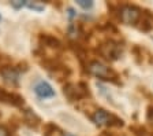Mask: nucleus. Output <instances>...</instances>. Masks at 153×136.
Instances as JSON below:
<instances>
[{
	"label": "nucleus",
	"instance_id": "f257e3e1",
	"mask_svg": "<svg viewBox=\"0 0 153 136\" xmlns=\"http://www.w3.org/2000/svg\"><path fill=\"white\" fill-rule=\"evenodd\" d=\"M88 89L89 88L86 87L83 83H79V84H66L63 92L68 98V101L75 102V101H79V99L89 96V91Z\"/></svg>",
	"mask_w": 153,
	"mask_h": 136
},
{
	"label": "nucleus",
	"instance_id": "f03ea898",
	"mask_svg": "<svg viewBox=\"0 0 153 136\" xmlns=\"http://www.w3.org/2000/svg\"><path fill=\"white\" fill-rule=\"evenodd\" d=\"M92 120L96 125H107V126H112V125H116V126H122L123 125V121L119 120L118 117L112 116V114L107 113L105 110L100 109V110H96L94 114L92 116Z\"/></svg>",
	"mask_w": 153,
	"mask_h": 136
},
{
	"label": "nucleus",
	"instance_id": "7ed1b4c3",
	"mask_svg": "<svg viewBox=\"0 0 153 136\" xmlns=\"http://www.w3.org/2000/svg\"><path fill=\"white\" fill-rule=\"evenodd\" d=\"M99 51L105 59H109V61H115V59H118L119 56H120V54H122L120 45H119L118 43L111 41V40L107 41V43H102V44L100 45Z\"/></svg>",
	"mask_w": 153,
	"mask_h": 136
},
{
	"label": "nucleus",
	"instance_id": "20e7f679",
	"mask_svg": "<svg viewBox=\"0 0 153 136\" xmlns=\"http://www.w3.org/2000/svg\"><path fill=\"white\" fill-rule=\"evenodd\" d=\"M119 13H120L119 15H120L122 22L127 23V25H135L141 15V10L135 6H123L120 7Z\"/></svg>",
	"mask_w": 153,
	"mask_h": 136
},
{
	"label": "nucleus",
	"instance_id": "39448f33",
	"mask_svg": "<svg viewBox=\"0 0 153 136\" xmlns=\"http://www.w3.org/2000/svg\"><path fill=\"white\" fill-rule=\"evenodd\" d=\"M89 71L96 77L102 78V80H109V78H116V73L112 71L109 68L104 66L100 62H92L89 65Z\"/></svg>",
	"mask_w": 153,
	"mask_h": 136
},
{
	"label": "nucleus",
	"instance_id": "423d86ee",
	"mask_svg": "<svg viewBox=\"0 0 153 136\" xmlns=\"http://www.w3.org/2000/svg\"><path fill=\"white\" fill-rule=\"evenodd\" d=\"M0 102L19 107L23 104V98L21 95L15 94V92H8L4 88H0Z\"/></svg>",
	"mask_w": 153,
	"mask_h": 136
},
{
	"label": "nucleus",
	"instance_id": "0eeeda50",
	"mask_svg": "<svg viewBox=\"0 0 153 136\" xmlns=\"http://www.w3.org/2000/svg\"><path fill=\"white\" fill-rule=\"evenodd\" d=\"M34 92L37 96L42 98V99H48V98L55 96V89L47 81H40V83H37V84L34 85Z\"/></svg>",
	"mask_w": 153,
	"mask_h": 136
},
{
	"label": "nucleus",
	"instance_id": "6e6552de",
	"mask_svg": "<svg viewBox=\"0 0 153 136\" xmlns=\"http://www.w3.org/2000/svg\"><path fill=\"white\" fill-rule=\"evenodd\" d=\"M0 74L4 78L6 83L11 85H16L18 84V77H19V71L15 68H11V66H6L0 70Z\"/></svg>",
	"mask_w": 153,
	"mask_h": 136
},
{
	"label": "nucleus",
	"instance_id": "1a4fd4ad",
	"mask_svg": "<svg viewBox=\"0 0 153 136\" xmlns=\"http://www.w3.org/2000/svg\"><path fill=\"white\" fill-rule=\"evenodd\" d=\"M40 43L47 45V47H49V48H53V50L62 48V43L59 41L56 37H53V36H51V35H47V33H45V35H40Z\"/></svg>",
	"mask_w": 153,
	"mask_h": 136
},
{
	"label": "nucleus",
	"instance_id": "9d476101",
	"mask_svg": "<svg viewBox=\"0 0 153 136\" xmlns=\"http://www.w3.org/2000/svg\"><path fill=\"white\" fill-rule=\"evenodd\" d=\"M25 122L30 126H37L38 122H40V118L33 113L32 110H25Z\"/></svg>",
	"mask_w": 153,
	"mask_h": 136
},
{
	"label": "nucleus",
	"instance_id": "9b49d317",
	"mask_svg": "<svg viewBox=\"0 0 153 136\" xmlns=\"http://www.w3.org/2000/svg\"><path fill=\"white\" fill-rule=\"evenodd\" d=\"M55 131H57V126L55 124H47L44 126V136H52L55 133Z\"/></svg>",
	"mask_w": 153,
	"mask_h": 136
},
{
	"label": "nucleus",
	"instance_id": "f8f14e48",
	"mask_svg": "<svg viewBox=\"0 0 153 136\" xmlns=\"http://www.w3.org/2000/svg\"><path fill=\"white\" fill-rule=\"evenodd\" d=\"M131 129L135 132V135L137 136H153L152 132H148L145 128H142V126H140V128H131Z\"/></svg>",
	"mask_w": 153,
	"mask_h": 136
},
{
	"label": "nucleus",
	"instance_id": "ddd939ff",
	"mask_svg": "<svg viewBox=\"0 0 153 136\" xmlns=\"http://www.w3.org/2000/svg\"><path fill=\"white\" fill-rule=\"evenodd\" d=\"M76 4L79 7H82L83 10H89V8H92L93 7V2L92 0H78L76 2Z\"/></svg>",
	"mask_w": 153,
	"mask_h": 136
},
{
	"label": "nucleus",
	"instance_id": "4468645a",
	"mask_svg": "<svg viewBox=\"0 0 153 136\" xmlns=\"http://www.w3.org/2000/svg\"><path fill=\"white\" fill-rule=\"evenodd\" d=\"M26 2H21V0H15V2H11V6L14 7V8H16V10H18V8H22L23 6H26Z\"/></svg>",
	"mask_w": 153,
	"mask_h": 136
},
{
	"label": "nucleus",
	"instance_id": "2eb2a0df",
	"mask_svg": "<svg viewBox=\"0 0 153 136\" xmlns=\"http://www.w3.org/2000/svg\"><path fill=\"white\" fill-rule=\"evenodd\" d=\"M26 6H27L29 8H33V10H37V11H42V10H44V7H42V6H37V4H34V3H27Z\"/></svg>",
	"mask_w": 153,
	"mask_h": 136
},
{
	"label": "nucleus",
	"instance_id": "dca6fc26",
	"mask_svg": "<svg viewBox=\"0 0 153 136\" xmlns=\"http://www.w3.org/2000/svg\"><path fill=\"white\" fill-rule=\"evenodd\" d=\"M148 121H150V124H153V109L152 107L148 109Z\"/></svg>",
	"mask_w": 153,
	"mask_h": 136
},
{
	"label": "nucleus",
	"instance_id": "f3484780",
	"mask_svg": "<svg viewBox=\"0 0 153 136\" xmlns=\"http://www.w3.org/2000/svg\"><path fill=\"white\" fill-rule=\"evenodd\" d=\"M68 15H70V17H74V15H75V14H74V10H73V8H68Z\"/></svg>",
	"mask_w": 153,
	"mask_h": 136
},
{
	"label": "nucleus",
	"instance_id": "a211bd4d",
	"mask_svg": "<svg viewBox=\"0 0 153 136\" xmlns=\"http://www.w3.org/2000/svg\"><path fill=\"white\" fill-rule=\"evenodd\" d=\"M63 136H75V135H73V133H64Z\"/></svg>",
	"mask_w": 153,
	"mask_h": 136
}]
</instances>
